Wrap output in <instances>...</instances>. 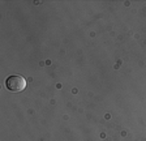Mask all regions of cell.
<instances>
[{"mask_svg":"<svg viewBox=\"0 0 146 141\" xmlns=\"http://www.w3.org/2000/svg\"><path fill=\"white\" fill-rule=\"evenodd\" d=\"M5 86L12 93L22 92L26 88V80L21 76H9L5 80Z\"/></svg>","mask_w":146,"mask_h":141,"instance_id":"cell-1","label":"cell"}]
</instances>
